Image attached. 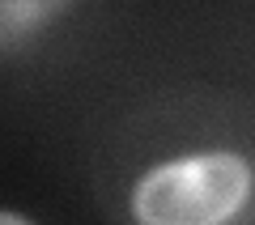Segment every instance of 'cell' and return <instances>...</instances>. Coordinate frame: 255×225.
Segmentation results:
<instances>
[{
  "instance_id": "cell-1",
  "label": "cell",
  "mask_w": 255,
  "mask_h": 225,
  "mask_svg": "<svg viewBox=\"0 0 255 225\" xmlns=\"http://www.w3.org/2000/svg\"><path fill=\"white\" fill-rule=\"evenodd\" d=\"M251 174L234 153H209L191 162L157 166L132 196V213L153 225H213L243 208Z\"/></svg>"
}]
</instances>
